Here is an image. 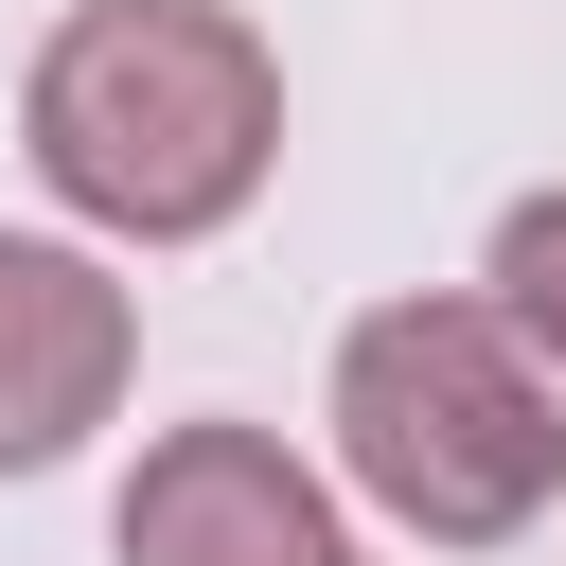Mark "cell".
<instances>
[{
    "label": "cell",
    "instance_id": "3",
    "mask_svg": "<svg viewBox=\"0 0 566 566\" xmlns=\"http://www.w3.org/2000/svg\"><path fill=\"white\" fill-rule=\"evenodd\" d=\"M142 389V283L106 230H0V478H53Z\"/></svg>",
    "mask_w": 566,
    "mask_h": 566
},
{
    "label": "cell",
    "instance_id": "1",
    "mask_svg": "<svg viewBox=\"0 0 566 566\" xmlns=\"http://www.w3.org/2000/svg\"><path fill=\"white\" fill-rule=\"evenodd\" d=\"M18 159L106 248H212L283 177V53L230 0H71L18 71Z\"/></svg>",
    "mask_w": 566,
    "mask_h": 566
},
{
    "label": "cell",
    "instance_id": "5",
    "mask_svg": "<svg viewBox=\"0 0 566 566\" xmlns=\"http://www.w3.org/2000/svg\"><path fill=\"white\" fill-rule=\"evenodd\" d=\"M478 301H495V318L531 336V371L566 389V177L495 212V248H478Z\"/></svg>",
    "mask_w": 566,
    "mask_h": 566
},
{
    "label": "cell",
    "instance_id": "4",
    "mask_svg": "<svg viewBox=\"0 0 566 566\" xmlns=\"http://www.w3.org/2000/svg\"><path fill=\"white\" fill-rule=\"evenodd\" d=\"M336 478L283 424H159L142 478L106 495V566H318Z\"/></svg>",
    "mask_w": 566,
    "mask_h": 566
},
{
    "label": "cell",
    "instance_id": "6",
    "mask_svg": "<svg viewBox=\"0 0 566 566\" xmlns=\"http://www.w3.org/2000/svg\"><path fill=\"white\" fill-rule=\"evenodd\" d=\"M318 566H354V548H318Z\"/></svg>",
    "mask_w": 566,
    "mask_h": 566
},
{
    "label": "cell",
    "instance_id": "2",
    "mask_svg": "<svg viewBox=\"0 0 566 566\" xmlns=\"http://www.w3.org/2000/svg\"><path fill=\"white\" fill-rule=\"evenodd\" d=\"M336 478L407 531V548H513L566 495V389L531 371V336L478 283H407L336 336Z\"/></svg>",
    "mask_w": 566,
    "mask_h": 566
}]
</instances>
